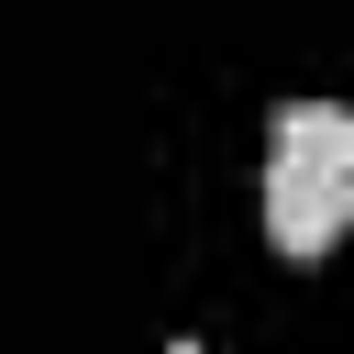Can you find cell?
Wrapping results in <instances>:
<instances>
[{"instance_id":"cell-1","label":"cell","mask_w":354,"mask_h":354,"mask_svg":"<svg viewBox=\"0 0 354 354\" xmlns=\"http://www.w3.org/2000/svg\"><path fill=\"white\" fill-rule=\"evenodd\" d=\"M354 210V122L332 100H299L277 122V155H266V232L288 254H321Z\"/></svg>"},{"instance_id":"cell-2","label":"cell","mask_w":354,"mask_h":354,"mask_svg":"<svg viewBox=\"0 0 354 354\" xmlns=\"http://www.w3.org/2000/svg\"><path fill=\"white\" fill-rule=\"evenodd\" d=\"M166 354H199V343H166Z\"/></svg>"}]
</instances>
